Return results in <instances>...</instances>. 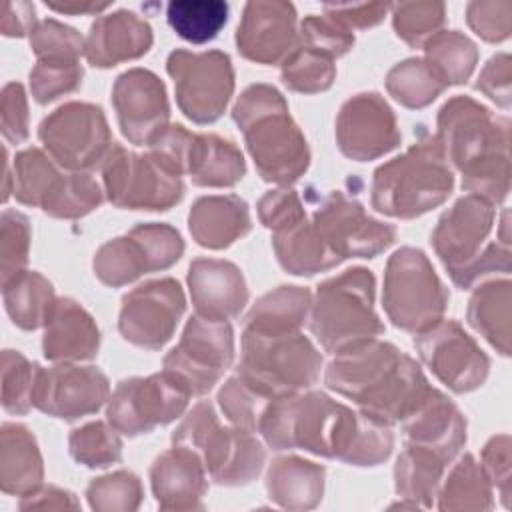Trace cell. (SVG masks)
<instances>
[{"instance_id":"2e32d148","label":"cell","mask_w":512,"mask_h":512,"mask_svg":"<svg viewBox=\"0 0 512 512\" xmlns=\"http://www.w3.org/2000/svg\"><path fill=\"white\" fill-rule=\"evenodd\" d=\"M494 216V204L480 196L466 194L438 218L432 230V248L452 284L460 290H466V278L484 250V242L494 226Z\"/></svg>"},{"instance_id":"836d02e7","label":"cell","mask_w":512,"mask_h":512,"mask_svg":"<svg viewBox=\"0 0 512 512\" xmlns=\"http://www.w3.org/2000/svg\"><path fill=\"white\" fill-rule=\"evenodd\" d=\"M312 306V292L304 286L284 284L262 298L250 308L244 320V330L266 332V334H284L300 332L308 320Z\"/></svg>"},{"instance_id":"f546056e","label":"cell","mask_w":512,"mask_h":512,"mask_svg":"<svg viewBox=\"0 0 512 512\" xmlns=\"http://www.w3.org/2000/svg\"><path fill=\"white\" fill-rule=\"evenodd\" d=\"M44 462L34 434L16 422L0 428V488L10 496H28L42 486Z\"/></svg>"},{"instance_id":"8fae6325","label":"cell","mask_w":512,"mask_h":512,"mask_svg":"<svg viewBox=\"0 0 512 512\" xmlns=\"http://www.w3.org/2000/svg\"><path fill=\"white\" fill-rule=\"evenodd\" d=\"M38 138L48 156L68 172L102 166L114 146L104 110L76 100L50 112L38 126Z\"/></svg>"},{"instance_id":"7c38bea8","label":"cell","mask_w":512,"mask_h":512,"mask_svg":"<svg viewBox=\"0 0 512 512\" xmlns=\"http://www.w3.org/2000/svg\"><path fill=\"white\" fill-rule=\"evenodd\" d=\"M166 72L174 80L176 104L194 124L216 122L234 94V66L226 52H190L176 48L168 54Z\"/></svg>"},{"instance_id":"bcb514c9","label":"cell","mask_w":512,"mask_h":512,"mask_svg":"<svg viewBox=\"0 0 512 512\" xmlns=\"http://www.w3.org/2000/svg\"><path fill=\"white\" fill-rule=\"evenodd\" d=\"M390 10L396 36L410 48H422L446 22V6L442 2H398Z\"/></svg>"},{"instance_id":"816d5d0a","label":"cell","mask_w":512,"mask_h":512,"mask_svg":"<svg viewBox=\"0 0 512 512\" xmlns=\"http://www.w3.org/2000/svg\"><path fill=\"white\" fill-rule=\"evenodd\" d=\"M30 220L18 210H4L0 216V278L8 284L26 270L30 254Z\"/></svg>"},{"instance_id":"e0dca14e","label":"cell","mask_w":512,"mask_h":512,"mask_svg":"<svg viewBox=\"0 0 512 512\" xmlns=\"http://www.w3.org/2000/svg\"><path fill=\"white\" fill-rule=\"evenodd\" d=\"M312 222L342 258H376L396 240V226L372 218L364 206L340 190L328 192L314 208Z\"/></svg>"},{"instance_id":"8d00e7d4","label":"cell","mask_w":512,"mask_h":512,"mask_svg":"<svg viewBox=\"0 0 512 512\" xmlns=\"http://www.w3.org/2000/svg\"><path fill=\"white\" fill-rule=\"evenodd\" d=\"M436 500L438 510H492L494 486L482 464L472 454H464L440 482Z\"/></svg>"},{"instance_id":"277c9868","label":"cell","mask_w":512,"mask_h":512,"mask_svg":"<svg viewBox=\"0 0 512 512\" xmlns=\"http://www.w3.org/2000/svg\"><path fill=\"white\" fill-rule=\"evenodd\" d=\"M246 150L264 182L290 186L306 174L310 148L292 120L284 94L270 84H250L232 106Z\"/></svg>"},{"instance_id":"484cf974","label":"cell","mask_w":512,"mask_h":512,"mask_svg":"<svg viewBox=\"0 0 512 512\" xmlns=\"http://www.w3.org/2000/svg\"><path fill=\"white\" fill-rule=\"evenodd\" d=\"M154 42L152 26L130 10L98 16L84 38V58L94 68H112L142 58Z\"/></svg>"},{"instance_id":"44dd1931","label":"cell","mask_w":512,"mask_h":512,"mask_svg":"<svg viewBox=\"0 0 512 512\" xmlns=\"http://www.w3.org/2000/svg\"><path fill=\"white\" fill-rule=\"evenodd\" d=\"M112 106L122 136L136 146H148L170 120L166 86L146 68H130L114 80Z\"/></svg>"},{"instance_id":"6f0895ef","label":"cell","mask_w":512,"mask_h":512,"mask_svg":"<svg viewBox=\"0 0 512 512\" xmlns=\"http://www.w3.org/2000/svg\"><path fill=\"white\" fill-rule=\"evenodd\" d=\"M510 436L496 434L492 436L480 454V464L490 480V484L498 490V496L504 508H510L512 496V454H510Z\"/></svg>"},{"instance_id":"74e56055","label":"cell","mask_w":512,"mask_h":512,"mask_svg":"<svg viewBox=\"0 0 512 512\" xmlns=\"http://www.w3.org/2000/svg\"><path fill=\"white\" fill-rule=\"evenodd\" d=\"M2 300L12 324L20 330L44 326L56 300L54 286L36 270H24L8 284H2Z\"/></svg>"},{"instance_id":"11a10c76","label":"cell","mask_w":512,"mask_h":512,"mask_svg":"<svg viewBox=\"0 0 512 512\" xmlns=\"http://www.w3.org/2000/svg\"><path fill=\"white\" fill-rule=\"evenodd\" d=\"M142 240L152 272H162L174 266L184 254V240L180 232L166 222H142L132 228Z\"/></svg>"},{"instance_id":"f1b7e54d","label":"cell","mask_w":512,"mask_h":512,"mask_svg":"<svg viewBox=\"0 0 512 512\" xmlns=\"http://www.w3.org/2000/svg\"><path fill=\"white\" fill-rule=\"evenodd\" d=\"M268 498L286 510H312L322 502L326 468L300 456H278L266 470Z\"/></svg>"},{"instance_id":"52a82bcc","label":"cell","mask_w":512,"mask_h":512,"mask_svg":"<svg viewBox=\"0 0 512 512\" xmlns=\"http://www.w3.org/2000/svg\"><path fill=\"white\" fill-rule=\"evenodd\" d=\"M174 446L196 450L210 478L220 486H246L266 464V450L254 432L222 426L208 400H200L172 432Z\"/></svg>"},{"instance_id":"5b68a950","label":"cell","mask_w":512,"mask_h":512,"mask_svg":"<svg viewBox=\"0 0 512 512\" xmlns=\"http://www.w3.org/2000/svg\"><path fill=\"white\" fill-rule=\"evenodd\" d=\"M452 188L454 172L436 136H424L374 170L370 204L384 216L410 220L444 204Z\"/></svg>"},{"instance_id":"1f68e13d","label":"cell","mask_w":512,"mask_h":512,"mask_svg":"<svg viewBox=\"0 0 512 512\" xmlns=\"http://www.w3.org/2000/svg\"><path fill=\"white\" fill-rule=\"evenodd\" d=\"M186 174L196 186L230 188L244 178L246 160L230 138L194 134Z\"/></svg>"},{"instance_id":"30bf717a","label":"cell","mask_w":512,"mask_h":512,"mask_svg":"<svg viewBox=\"0 0 512 512\" xmlns=\"http://www.w3.org/2000/svg\"><path fill=\"white\" fill-rule=\"evenodd\" d=\"M100 170L104 194L116 208L164 212L184 198L182 176L148 152L136 154L114 142Z\"/></svg>"},{"instance_id":"680465c9","label":"cell","mask_w":512,"mask_h":512,"mask_svg":"<svg viewBox=\"0 0 512 512\" xmlns=\"http://www.w3.org/2000/svg\"><path fill=\"white\" fill-rule=\"evenodd\" d=\"M256 212H258L260 222L272 232L282 230V228L306 218V210H304V204H302L298 192L288 186L268 190L258 200Z\"/></svg>"},{"instance_id":"e7e4bbea","label":"cell","mask_w":512,"mask_h":512,"mask_svg":"<svg viewBox=\"0 0 512 512\" xmlns=\"http://www.w3.org/2000/svg\"><path fill=\"white\" fill-rule=\"evenodd\" d=\"M36 8L32 2L16 0V2H6L4 12H2V22L0 30L8 38H22L30 36L32 30L36 28Z\"/></svg>"},{"instance_id":"d6986e66","label":"cell","mask_w":512,"mask_h":512,"mask_svg":"<svg viewBox=\"0 0 512 512\" xmlns=\"http://www.w3.org/2000/svg\"><path fill=\"white\" fill-rule=\"evenodd\" d=\"M334 134L338 150L354 162L376 160L402 142L396 114L378 92L350 96L340 106Z\"/></svg>"},{"instance_id":"ffe728a7","label":"cell","mask_w":512,"mask_h":512,"mask_svg":"<svg viewBox=\"0 0 512 512\" xmlns=\"http://www.w3.org/2000/svg\"><path fill=\"white\" fill-rule=\"evenodd\" d=\"M110 398L108 376L96 366L58 364L38 370L32 406L40 412L74 422L96 414Z\"/></svg>"},{"instance_id":"7bdbcfd3","label":"cell","mask_w":512,"mask_h":512,"mask_svg":"<svg viewBox=\"0 0 512 512\" xmlns=\"http://www.w3.org/2000/svg\"><path fill=\"white\" fill-rule=\"evenodd\" d=\"M336 60L298 46L280 64V78L284 86L300 94L326 92L336 80Z\"/></svg>"},{"instance_id":"d6a6232c","label":"cell","mask_w":512,"mask_h":512,"mask_svg":"<svg viewBox=\"0 0 512 512\" xmlns=\"http://www.w3.org/2000/svg\"><path fill=\"white\" fill-rule=\"evenodd\" d=\"M510 304L512 284L508 278L480 284L468 300V324L500 354L510 356Z\"/></svg>"},{"instance_id":"ac0fdd59","label":"cell","mask_w":512,"mask_h":512,"mask_svg":"<svg viewBox=\"0 0 512 512\" xmlns=\"http://www.w3.org/2000/svg\"><path fill=\"white\" fill-rule=\"evenodd\" d=\"M184 310L186 296L178 280H150L124 294L118 330L138 348L160 350L174 336Z\"/></svg>"},{"instance_id":"9c48e42d","label":"cell","mask_w":512,"mask_h":512,"mask_svg":"<svg viewBox=\"0 0 512 512\" xmlns=\"http://www.w3.org/2000/svg\"><path fill=\"white\" fill-rule=\"evenodd\" d=\"M448 300V288L420 248L392 252L384 268L382 308L396 328L410 334L430 328L444 318Z\"/></svg>"},{"instance_id":"60d3db41","label":"cell","mask_w":512,"mask_h":512,"mask_svg":"<svg viewBox=\"0 0 512 512\" xmlns=\"http://www.w3.org/2000/svg\"><path fill=\"white\" fill-rule=\"evenodd\" d=\"M230 6L224 0H172L166 6L170 28L186 42L206 44L226 26Z\"/></svg>"},{"instance_id":"f5cc1de1","label":"cell","mask_w":512,"mask_h":512,"mask_svg":"<svg viewBox=\"0 0 512 512\" xmlns=\"http://www.w3.org/2000/svg\"><path fill=\"white\" fill-rule=\"evenodd\" d=\"M30 48L36 54V60H80L84 54V38L76 28L54 18H46L32 30Z\"/></svg>"},{"instance_id":"4dcf8cb0","label":"cell","mask_w":512,"mask_h":512,"mask_svg":"<svg viewBox=\"0 0 512 512\" xmlns=\"http://www.w3.org/2000/svg\"><path fill=\"white\" fill-rule=\"evenodd\" d=\"M272 248L278 264L294 276H314L344 262L308 218L272 232Z\"/></svg>"},{"instance_id":"e575fe53","label":"cell","mask_w":512,"mask_h":512,"mask_svg":"<svg viewBox=\"0 0 512 512\" xmlns=\"http://www.w3.org/2000/svg\"><path fill=\"white\" fill-rule=\"evenodd\" d=\"M446 462L434 452L406 444L394 464V490L406 500L400 506L432 508L442 482Z\"/></svg>"},{"instance_id":"be15d7a7","label":"cell","mask_w":512,"mask_h":512,"mask_svg":"<svg viewBox=\"0 0 512 512\" xmlns=\"http://www.w3.org/2000/svg\"><path fill=\"white\" fill-rule=\"evenodd\" d=\"M392 4L386 2H354V4H324V16L346 30H366L378 26Z\"/></svg>"},{"instance_id":"83f0119b","label":"cell","mask_w":512,"mask_h":512,"mask_svg":"<svg viewBox=\"0 0 512 512\" xmlns=\"http://www.w3.org/2000/svg\"><path fill=\"white\" fill-rule=\"evenodd\" d=\"M192 240L208 250H224L252 230L246 200L236 194L200 196L188 214Z\"/></svg>"},{"instance_id":"f6af8a7d","label":"cell","mask_w":512,"mask_h":512,"mask_svg":"<svg viewBox=\"0 0 512 512\" xmlns=\"http://www.w3.org/2000/svg\"><path fill=\"white\" fill-rule=\"evenodd\" d=\"M144 498L140 478L130 470H116L90 480L88 506L96 512H134Z\"/></svg>"},{"instance_id":"4316f807","label":"cell","mask_w":512,"mask_h":512,"mask_svg":"<svg viewBox=\"0 0 512 512\" xmlns=\"http://www.w3.org/2000/svg\"><path fill=\"white\" fill-rule=\"evenodd\" d=\"M98 350L100 330L92 314L68 296L56 298L44 322V358L56 364H74L96 358Z\"/></svg>"},{"instance_id":"b9f144b4","label":"cell","mask_w":512,"mask_h":512,"mask_svg":"<svg viewBox=\"0 0 512 512\" xmlns=\"http://www.w3.org/2000/svg\"><path fill=\"white\" fill-rule=\"evenodd\" d=\"M446 88V82L424 58H406L394 64L386 74L388 94L410 110L426 108Z\"/></svg>"},{"instance_id":"7402d4cb","label":"cell","mask_w":512,"mask_h":512,"mask_svg":"<svg viewBox=\"0 0 512 512\" xmlns=\"http://www.w3.org/2000/svg\"><path fill=\"white\" fill-rule=\"evenodd\" d=\"M298 16L292 2L252 0L236 28L238 52L256 64H282L296 48Z\"/></svg>"},{"instance_id":"9a60e30c","label":"cell","mask_w":512,"mask_h":512,"mask_svg":"<svg viewBox=\"0 0 512 512\" xmlns=\"http://www.w3.org/2000/svg\"><path fill=\"white\" fill-rule=\"evenodd\" d=\"M414 348L426 368L454 394L478 390L490 372V358L456 322L438 320L414 334Z\"/></svg>"},{"instance_id":"7dc6e473","label":"cell","mask_w":512,"mask_h":512,"mask_svg":"<svg viewBox=\"0 0 512 512\" xmlns=\"http://www.w3.org/2000/svg\"><path fill=\"white\" fill-rule=\"evenodd\" d=\"M2 408L22 416L32 408V394L40 364L30 362L18 350H2Z\"/></svg>"},{"instance_id":"603a6c76","label":"cell","mask_w":512,"mask_h":512,"mask_svg":"<svg viewBox=\"0 0 512 512\" xmlns=\"http://www.w3.org/2000/svg\"><path fill=\"white\" fill-rule=\"evenodd\" d=\"M202 456L188 446H174L158 454L150 466V486L162 510H200L208 492Z\"/></svg>"},{"instance_id":"4fadbf2b","label":"cell","mask_w":512,"mask_h":512,"mask_svg":"<svg viewBox=\"0 0 512 512\" xmlns=\"http://www.w3.org/2000/svg\"><path fill=\"white\" fill-rule=\"evenodd\" d=\"M192 394L168 370L120 380L106 402L108 422L126 436L148 434L180 418Z\"/></svg>"},{"instance_id":"003e7915","label":"cell","mask_w":512,"mask_h":512,"mask_svg":"<svg viewBox=\"0 0 512 512\" xmlns=\"http://www.w3.org/2000/svg\"><path fill=\"white\" fill-rule=\"evenodd\" d=\"M50 10H54V12H60V14H74V16H78V14H98V12H104L108 6H110V2H102V4H98V2H90V0H66V2H54V0H46L44 2Z\"/></svg>"},{"instance_id":"ba28073f","label":"cell","mask_w":512,"mask_h":512,"mask_svg":"<svg viewBox=\"0 0 512 512\" xmlns=\"http://www.w3.org/2000/svg\"><path fill=\"white\" fill-rule=\"evenodd\" d=\"M238 376L268 398L312 388L322 370V354L302 332L266 334L242 330Z\"/></svg>"},{"instance_id":"cb8c5ba5","label":"cell","mask_w":512,"mask_h":512,"mask_svg":"<svg viewBox=\"0 0 512 512\" xmlns=\"http://www.w3.org/2000/svg\"><path fill=\"white\" fill-rule=\"evenodd\" d=\"M186 280L198 316L230 320L248 304L250 292L244 274L230 260L196 258L188 266Z\"/></svg>"},{"instance_id":"7a4b0ae2","label":"cell","mask_w":512,"mask_h":512,"mask_svg":"<svg viewBox=\"0 0 512 512\" xmlns=\"http://www.w3.org/2000/svg\"><path fill=\"white\" fill-rule=\"evenodd\" d=\"M324 382L360 412L390 426L404 422L432 388L412 356L378 338L336 352Z\"/></svg>"},{"instance_id":"6da1fadb","label":"cell","mask_w":512,"mask_h":512,"mask_svg":"<svg viewBox=\"0 0 512 512\" xmlns=\"http://www.w3.org/2000/svg\"><path fill=\"white\" fill-rule=\"evenodd\" d=\"M256 432L274 452L304 450L350 466H378L394 448L388 424L324 392H296L268 400Z\"/></svg>"},{"instance_id":"91938a15","label":"cell","mask_w":512,"mask_h":512,"mask_svg":"<svg viewBox=\"0 0 512 512\" xmlns=\"http://www.w3.org/2000/svg\"><path fill=\"white\" fill-rule=\"evenodd\" d=\"M0 128L8 144H22L30 134L26 90L20 82H8L0 96Z\"/></svg>"},{"instance_id":"ab89813d","label":"cell","mask_w":512,"mask_h":512,"mask_svg":"<svg viewBox=\"0 0 512 512\" xmlns=\"http://www.w3.org/2000/svg\"><path fill=\"white\" fill-rule=\"evenodd\" d=\"M422 48L424 60L446 82V86L464 84L478 64V46L458 30H440L428 38Z\"/></svg>"},{"instance_id":"f35d334b","label":"cell","mask_w":512,"mask_h":512,"mask_svg":"<svg viewBox=\"0 0 512 512\" xmlns=\"http://www.w3.org/2000/svg\"><path fill=\"white\" fill-rule=\"evenodd\" d=\"M92 270L102 284L120 288L138 280L142 274L152 272V264L138 234L128 230L126 234L104 242L96 250Z\"/></svg>"},{"instance_id":"94428289","label":"cell","mask_w":512,"mask_h":512,"mask_svg":"<svg viewBox=\"0 0 512 512\" xmlns=\"http://www.w3.org/2000/svg\"><path fill=\"white\" fill-rule=\"evenodd\" d=\"M194 132L186 130L182 124H168L150 144L148 154L156 158L162 166L178 176L186 174L188 156L192 148Z\"/></svg>"},{"instance_id":"f907efd6","label":"cell","mask_w":512,"mask_h":512,"mask_svg":"<svg viewBox=\"0 0 512 512\" xmlns=\"http://www.w3.org/2000/svg\"><path fill=\"white\" fill-rule=\"evenodd\" d=\"M104 200V190L88 172H66L64 184L44 214L76 220L94 212Z\"/></svg>"},{"instance_id":"3957f363","label":"cell","mask_w":512,"mask_h":512,"mask_svg":"<svg viewBox=\"0 0 512 512\" xmlns=\"http://www.w3.org/2000/svg\"><path fill=\"white\" fill-rule=\"evenodd\" d=\"M436 140L452 168L462 174V190L502 204L510 192V122L470 96H452L436 116Z\"/></svg>"},{"instance_id":"c3c4849f","label":"cell","mask_w":512,"mask_h":512,"mask_svg":"<svg viewBox=\"0 0 512 512\" xmlns=\"http://www.w3.org/2000/svg\"><path fill=\"white\" fill-rule=\"evenodd\" d=\"M84 68L80 60H36L30 70V92L38 104H50L82 86Z\"/></svg>"},{"instance_id":"db71d44e","label":"cell","mask_w":512,"mask_h":512,"mask_svg":"<svg viewBox=\"0 0 512 512\" xmlns=\"http://www.w3.org/2000/svg\"><path fill=\"white\" fill-rule=\"evenodd\" d=\"M298 46L320 52L332 60L348 54L354 46V34L330 18L308 14L298 26Z\"/></svg>"},{"instance_id":"8992f818","label":"cell","mask_w":512,"mask_h":512,"mask_svg":"<svg viewBox=\"0 0 512 512\" xmlns=\"http://www.w3.org/2000/svg\"><path fill=\"white\" fill-rule=\"evenodd\" d=\"M374 298L376 278L362 266L320 282L308 314L310 332L330 354L378 338L384 324L374 310Z\"/></svg>"},{"instance_id":"681fc988","label":"cell","mask_w":512,"mask_h":512,"mask_svg":"<svg viewBox=\"0 0 512 512\" xmlns=\"http://www.w3.org/2000/svg\"><path fill=\"white\" fill-rule=\"evenodd\" d=\"M216 400L222 414L230 420L232 426L256 432L264 406L272 398H268L266 394H262L252 384H248L242 376L236 374L222 384Z\"/></svg>"},{"instance_id":"5bb4252c","label":"cell","mask_w":512,"mask_h":512,"mask_svg":"<svg viewBox=\"0 0 512 512\" xmlns=\"http://www.w3.org/2000/svg\"><path fill=\"white\" fill-rule=\"evenodd\" d=\"M234 362V330L228 320L190 316L178 344L164 356V370L192 396L208 394Z\"/></svg>"},{"instance_id":"ee69618b","label":"cell","mask_w":512,"mask_h":512,"mask_svg":"<svg viewBox=\"0 0 512 512\" xmlns=\"http://www.w3.org/2000/svg\"><path fill=\"white\" fill-rule=\"evenodd\" d=\"M70 456L86 468H108L122 460V440L110 422L94 420L68 436Z\"/></svg>"},{"instance_id":"6125c7cd","label":"cell","mask_w":512,"mask_h":512,"mask_svg":"<svg viewBox=\"0 0 512 512\" xmlns=\"http://www.w3.org/2000/svg\"><path fill=\"white\" fill-rule=\"evenodd\" d=\"M512 60L508 52L494 54L478 74L476 90L488 96L496 106L508 110L512 102Z\"/></svg>"},{"instance_id":"d4e9b609","label":"cell","mask_w":512,"mask_h":512,"mask_svg":"<svg viewBox=\"0 0 512 512\" xmlns=\"http://www.w3.org/2000/svg\"><path fill=\"white\" fill-rule=\"evenodd\" d=\"M406 444L422 446L450 464L466 444V416L440 390L430 388L420 406L402 422Z\"/></svg>"},{"instance_id":"d590c367","label":"cell","mask_w":512,"mask_h":512,"mask_svg":"<svg viewBox=\"0 0 512 512\" xmlns=\"http://www.w3.org/2000/svg\"><path fill=\"white\" fill-rule=\"evenodd\" d=\"M66 172L40 148H26L12 162V194L14 198L42 212L52 204L64 184Z\"/></svg>"},{"instance_id":"9f6ffc18","label":"cell","mask_w":512,"mask_h":512,"mask_svg":"<svg viewBox=\"0 0 512 512\" xmlns=\"http://www.w3.org/2000/svg\"><path fill=\"white\" fill-rule=\"evenodd\" d=\"M466 22L484 42H504L512 32V2L474 0L466 6Z\"/></svg>"},{"instance_id":"03108f58","label":"cell","mask_w":512,"mask_h":512,"mask_svg":"<svg viewBox=\"0 0 512 512\" xmlns=\"http://www.w3.org/2000/svg\"><path fill=\"white\" fill-rule=\"evenodd\" d=\"M34 508H48V510H60V508H72L78 510L80 502L76 496L64 488L58 486H40L28 496L20 498V510H34Z\"/></svg>"}]
</instances>
